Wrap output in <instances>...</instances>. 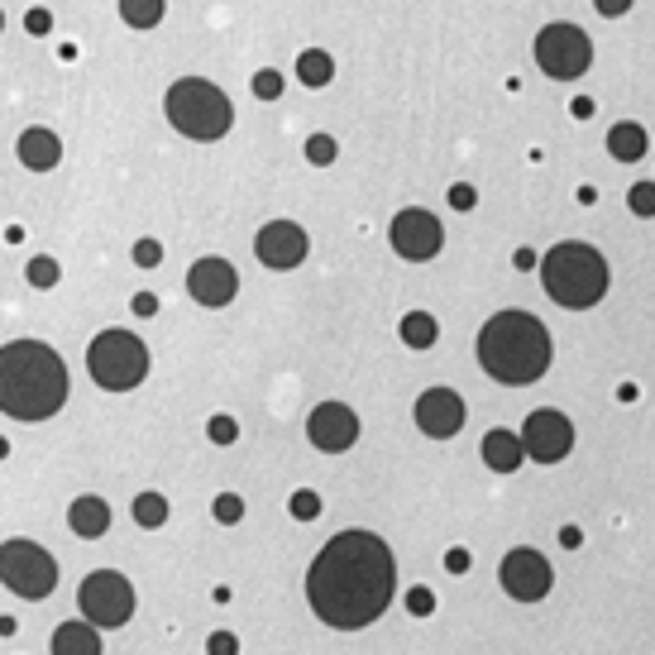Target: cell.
<instances>
[{
    "instance_id": "obj_23",
    "label": "cell",
    "mask_w": 655,
    "mask_h": 655,
    "mask_svg": "<svg viewBox=\"0 0 655 655\" xmlns=\"http://www.w3.org/2000/svg\"><path fill=\"white\" fill-rule=\"evenodd\" d=\"M297 77H302V87H330L335 58H330L326 48H306L302 58H297Z\"/></svg>"
},
{
    "instance_id": "obj_34",
    "label": "cell",
    "mask_w": 655,
    "mask_h": 655,
    "mask_svg": "<svg viewBox=\"0 0 655 655\" xmlns=\"http://www.w3.org/2000/svg\"><path fill=\"white\" fill-rule=\"evenodd\" d=\"M134 263H139V268H158V263H163V244H158V240H139V244H134Z\"/></svg>"
},
{
    "instance_id": "obj_36",
    "label": "cell",
    "mask_w": 655,
    "mask_h": 655,
    "mask_svg": "<svg viewBox=\"0 0 655 655\" xmlns=\"http://www.w3.org/2000/svg\"><path fill=\"white\" fill-rule=\"evenodd\" d=\"M206 655H240V641H235V632H211V641H206Z\"/></svg>"
},
{
    "instance_id": "obj_14",
    "label": "cell",
    "mask_w": 655,
    "mask_h": 655,
    "mask_svg": "<svg viewBox=\"0 0 655 655\" xmlns=\"http://www.w3.org/2000/svg\"><path fill=\"white\" fill-rule=\"evenodd\" d=\"M416 431L431 440H450L459 436V426H464V397L455 388H426V393L416 397Z\"/></svg>"
},
{
    "instance_id": "obj_13",
    "label": "cell",
    "mask_w": 655,
    "mask_h": 655,
    "mask_svg": "<svg viewBox=\"0 0 655 655\" xmlns=\"http://www.w3.org/2000/svg\"><path fill=\"white\" fill-rule=\"evenodd\" d=\"M306 440L321 450V455H345L354 440H359V416L345 402H321L316 412L306 416Z\"/></svg>"
},
{
    "instance_id": "obj_27",
    "label": "cell",
    "mask_w": 655,
    "mask_h": 655,
    "mask_svg": "<svg viewBox=\"0 0 655 655\" xmlns=\"http://www.w3.org/2000/svg\"><path fill=\"white\" fill-rule=\"evenodd\" d=\"M287 507H292V517H297V522H316V517H321V498H316L311 488H297Z\"/></svg>"
},
{
    "instance_id": "obj_37",
    "label": "cell",
    "mask_w": 655,
    "mask_h": 655,
    "mask_svg": "<svg viewBox=\"0 0 655 655\" xmlns=\"http://www.w3.org/2000/svg\"><path fill=\"white\" fill-rule=\"evenodd\" d=\"M632 5H636V0H593V10H598L603 20H622Z\"/></svg>"
},
{
    "instance_id": "obj_38",
    "label": "cell",
    "mask_w": 655,
    "mask_h": 655,
    "mask_svg": "<svg viewBox=\"0 0 655 655\" xmlns=\"http://www.w3.org/2000/svg\"><path fill=\"white\" fill-rule=\"evenodd\" d=\"M469 565H474V555H469L464 546H455L450 555H445V569H450V574H469Z\"/></svg>"
},
{
    "instance_id": "obj_16",
    "label": "cell",
    "mask_w": 655,
    "mask_h": 655,
    "mask_svg": "<svg viewBox=\"0 0 655 655\" xmlns=\"http://www.w3.org/2000/svg\"><path fill=\"white\" fill-rule=\"evenodd\" d=\"M187 292L201 306H230L235 292H240V273H235V263L225 259H197L187 268Z\"/></svg>"
},
{
    "instance_id": "obj_42",
    "label": "cell",
    "mask_w": 655,
    "mask_h": 655,
    "mask_svg": "<svg viewBox=\"0 0 655 655\" xmlns=\"http://www.w3.org/2000/svg\"><path fill=\"white\" fill-rule=\"evenodd\" d=\"M512 263H517V268H536V254H531V249H517V254H512Z\"/></svg>"
},
{
    "instance_id": "obj_18",
    "label": "cell",
    "mask_w": 655,
    "mask_h": 655,
    "mask_svg": "<svg viewBox=\"0 0 655 655\" xmlns=\"http://www.w3.org/2000/svg\"><path fill=\"white\" fill-rule=\"evenodd\" d=\"M522 459H526V450L512 431H488V436H483V464H488L493 474H517Z\"/></svg>"
},
{
    "instance_id": "obj_24",
    "label": "cell",
    "mask_w": 655,
    "mask_h": 655,
    "mask_svg": "<svg viewBox=\"0 0 655 655\" xmlns=\"http://www.w3.org/2000/svg\"><path fill=\"white\" fill-rule=\"evenodd\" d=\"M163 10H168V0H120V20L130 29H153L163 20Z\"/></svg>"
},
{
    "instance_id": "obj_11",
    "label": "cell",
    "mask_w": 655,
    "mask_h": 655,
    "mask_svg": "<svg viewBox=\"0 0 655 655\" xmlns=\"http://www.w3.org/2000/svg\"><path fill=\"white\" fill-rule=\"evenodd\" d=\"M498 584L507 589V598H517V603H541L555 584V569L541 550L531 546H517L503 555V565H498Z\"/></svg>"
},
{
    "instance_id": "obj_5",
    "label": "cell",
    "mask_w": 655,
    "mask_h": 655,
    "mask_svg": "<svg viewBox=\"0 0 655 655\" xmlns=\"http://www.w3.org/2000/svg\"><path fill=\"white\" fill-rule=\"evenodd\" d=\"M163 110H168V125H173L177 134L201 139V144L225 139L230 125H235L230 96H225L216 82H206V77H182V82H173L168 96H163Z\"/></svg>"
},
{
    "instance_id": "obj_10",
    "label": "cell",
    "mask_w": 655,
    "mask_h": 655,
    "mask_svg": "<svg viewBox=\"0 0 655 655\" xmlns=\"http://www.w3.org/2000/svg\"><path fill=\"white\" fill-rule=\"evenodd\" d=\"M388 240H393V249L407 263H426V259H436L440 249H445V225H440L436 211H426V206H407V211H397L393 216Z\"/></svg>"
},
{
    "instance_id": "obj_22",
    "label": "cell",
    "mask_w": 655,
    "mask_h": 655,
    "mask_svg": "<svg viewBox=\"0 0 655 655\" xmlns=\"http://www.w3.org/2000/svg\"><path fill=\"white\" fill-rule=\"evenodd\" d=\"M397 335H402V345L407 350H431L440 340V326H436V316L431 311H407L402 316V326H397Z\"/></svg>"
},
{
    "instance_id": "obj_31",
    "label": "cell",
    "mask_w": 655,
    "mask_h": 655,
    "mask_svg": "<svg viewBox=\"0 0 655 655\" xmlns=\"http://www.w3.org/2000/svg\"><path fill=\"white\" fill-rule=\"evenodd\" d=\"M627 206H632L636 216H655V182H636L632 192H627Z\"/></svg>"
},
{
    "instance_id": "obj_8",
    "label": "cell",
    "mask_w": 655,
    "mask_h": 655,
    "mask_svg": "<svg viewBox=\"0 0 655 655\" xmlns=\"http://www.w3.org/2000/svg\"><path fill=\"white\" fill-rule=\"evenodd\" d=\"M0 584L29 598V603H39L58 589V560L34 541H5L0 546Z\"/></svg>"
},
{
    "instance_id": "obj_29",
    "label": "cell",
    "mask_w": 655,
    "mask_h": 655,
    "mask_svg": "<svg viewBox=\"0 0 655 655\" xmlns=\"http://www.w3.org/2000/svg\"><path fill=\"white\" fill-rule=\"evenodd\" d=\"M24 273H29V283L44 287V292H48V287H58V259H34Z\"/></svg>"
},
{
    "instance_id": "obj_44",
    "label": "cell",
    "mask_w": 655,
    "mask_h": 655,
    "mask_svg": "<svg viewBox=\"0 0 655 655\" xmlns=\"http://www.w3.org/2000/svg\"><path fill=\"white\" fill-rule=\"evenodd\" d=\"M0 29H5V15H0Z\"/></svg>"
},
{
    "instance_id": "obj_40",
    "label": "cell",
    "mask_w": 655,
    "mask_h": 655,
    "mask_svg": "<svg viewBox=\"0 0 655 655\" xmlns=\"http://www.w3.org/2000/svg\"><path fill=\"white\" fill-rule=\"evenodd\" d=\"M560 546L579 550V546H584V531H579V526H560Z\"/></svg>"
},
{
    "instance_id": "obj_39",
    "label": "cell",
    "mask_w": 655,
    "mask_h": 655,
    "mask_svg": "<svg viewBox=\"0 0 655 655\" xmlns=\"http://www.w3.org/2000/svg\"><path fill=\"white\" fill-rule=\"evenodd\" d=\"M24 29H29V34H48V29H53V15H48V10H29V15H24Z\"/></svg>"
},
{
    "instance_id": "obj_32",
    "label": "cell",
    "mask_w": 655,
    "mask_h": 655,
    "mask_svg": "<svg viewBox=\"0 0 655 655\" xmlns=\"http://www.w3.org/2000/svg\"><path fill=\"white\" fill-rule=\"evenodd\" d=\"M240 517H244V498H240V493H220V498H216V522L235 526Z\"/></svg>"
},
{
    "instance_id": "obj_30",
    "label": "cell",
    "mask_w": 655,
    "mask_h": 655,
    "mask_svg": "<svg viewBox=\"0 0 655 655\" xmlns=\"http://www.w3.org/2000/svg\"><path fill=\"white\" fill-rule=\"evenodd\" d=\"M254 96H259V101H278V96H283V77H278L273 67L254 72Z\"/></svg>"
},
{
    "instance_id": "obj_26",
    "label": "cell",
    "mask_w": 655,
    "mask_h": 655,
    "mask_svg": "<svg viewBox=\"0 0 655 655\" xmlns=\"http://www.w3.org/2000/svg\"><path fill=\"white\" fill-rule=\"evenodd\" d=\"M335 153H340V144H335L330 134H311V139H306V163H316V168H330Z\"/></svg>"
},
{
    "instance_id": "obj_28",
    "label": "cell",
    "mask_w": 655,
    "mask_h": 655,
    "mask_svg": "<svg viewBox=\"0 0 655 655\" xmlns=\"http://www.w3.org/2000/svg\"><path fill=\"white\" fill-rule=\"evenodd\" d=\"M206 436L216 440V445H235V440H240V421H235V416H211V421H206Z\"/></svg>"
},
{
    "instance_id": "obj_33",
    "label": "cell",
    "mask_w": 655,
    "mask_h": 655,
    "mask_svg": "<svg viewBox=\"0 0 655 655\" xmlns=\"http://www.w3.org/2000/svg\"><path fill=\"white\" fill-rule=\"evenodd\" d=\"M407 612H412V617H431V612H436V593L416 584V589L407 593Z\"/></svg>"
},
{
    "instance_id": "obj_2",
    "label": "cell",
    "mask_w": 655,
    "mask_h": 655,
    "mask_svg": "<svg viewBox=\"0 0 655 655\" xmlns=\"http://www.w3.org/2000/svg\"><path fill=\"white\" fill-rule=\"evenodd\" d=\"M67 402V364L44 340H10L0 350V412L15 421H48Z\"/></svg>"
},
{
    "instance_id": "obj_35",
    "label": "cell",
    "mask_w": 655,
    "mask_h": 655,
    "mask_svg": "<svg viewBox=\"0 0 655 655\" xmlns=\"http://www.w3.org/2000/svg\"><path fill=\"white\" fill-rule=\"evenodd\" d=\"M450 206H455V211H474V206H479V192H474V187H469V182H455V187H450Z\"/></svg>"
},
{
    "instance_id": "obj_15",
    "label": "cell",
    "mask_w": 655,
    "mask_h": 655,
    "mask_svg": "<svg viewBox=\"0 0 655 655\" xmlns=\"http://www.w3.org/2000/svg\"><path fill=\"white\" fill-rule=\"evenodd\" d=\"M306 249H311V240H306V230L297 225V220H268L259 230V240H254V254H259L263 268H297V263L306 259Z\"/></svg>"
},
{
    "instance_id": "obj_4",
    "label": "cell",
    "mask_w": 655,
    "mask_h": 655,
    "mask_svg": "<svg viewBox=\"0 0 655 655\" xmlns=\"http://www.w3.org/2000/svg\"><path fill=\"white\" fill-rule=\"evenodd\" d=\"M608 259L593 249V244H555L546 259H541V287H546V297L555 306H565V311H589L608 297Z\"/></svg>"
},
{
    "instance_id": "obj_21",
    "label": "cell",
    "mask_w": 655,
    "mask_h": 655,
    "mask_svg": "<svg viewBox=\"0 0 655 655\" xmlns=\"http://www.w3.org/2000/svg\"><path fill=\"white\" fill-rule=\"evenodd\" d=\"M67 526L77 531V536H106L110 531V507L101 498H77V503L67 507Z\"/></svg>"
},
{
    "instance_id": "obj_20",
    "label": "cell",
    "mask_w": 655,
    "mask_h": 655,
    "mask_svg": "<svg viewBox=\"0 0 655 655\" xmlns=\"http://www.w3.org/2000/svg\"><path fill=\"white\" fill-rule=\"evenodd\" d=\"M53 655H101V627L91 622H63L53 632Z\"/></svg>"
},
{
    "instance_id": "obj_7",
    "label": "cell",
    "mask_w": 655,
    "mask_h": 655,
    "mask_svg": "<svg viewBox=\"0 0 655 655\" xmlns=\"http://www.w3.org/2000/svg\"><path fill=\"white\" fill-rule=\"evenodd\" d=\"M531 48H536V67L546 77H555V82H579L593 67V39L579 24H565V20L546 24Z\"/></svg>"
},
{
    "instance_id": "obj_41",
    "label": "cell",
    "mask_w": 655,
    "mask_h": 655,
    "mask_svg": "<svg viewBox=\"0 0 655 655\" xmlns=\"http://www.w3.org/2000/svg\"><path fill=\"white\" fill-rule=\"evenodd\" d=\"M153 311H158V297H153V292H139V297H134V316H153Z\"/></svg>"
},
{
    "instance_id": "obj_3",
    "label": "cell",
    "mask_w": 655,
    "mask_h": 655,
    "mask_svg": "<svg viewBox=\"0 0 655 655\" xmlns=\"http://www.w3.org/2000/svg\"><path fill=\"white\" fill-rule=\"evenodd\" d=\"M555 345L550 330L531 311H498L479 330V364L488 378H498L507 388H526L536 378H546Z\"/></svg>"
},
{
    "instance_id": "obj_25",
    "label": "cell",
    "mask_w": 655,
    "mask_h": 655,
    "mask_svg": "<svg viewBox=\"0 0 655 655\" xmlns=\"http://www.w3.org/2000/svg\"><path fill=\"white\" fill-rule=\"evenodd\" d=\"M134 522L144 526V531L163 526L168 522V498H163V493H139V498H134Z\"/></svg>"
},
{
    "instance_id": "obj_43",
    "label": "cell",
    "mask_w": 655,
    "mask_h": 655,
    "mask_svg": "<svg viewBox=\"0 0 655 655\" xmlns=\"http://www.w3.org/2000/svg\"><path fill=\"white\" fill-rule=\"evenodd\" d=\"M5 455H10V445H5V440H0V459H5Z\"/></svg>"
},
{
    "instance_id": "obj_17",
    "label": "cell",
    "mask_w": 655,
    "mask_h": 655,
    "mask_svg": "<svg viewBox=\"0 0 655 655\" xmlns=\"http://www.w3.org/2000/svg\"><path fill=\"white\" fill-rule=\"evenodd\" d=\"M20 163L34 173H53L63 163V139L53 130H24L20 134Z\"/></svg>"
},
{
    "instance_id": "obj_6",
    "label": "cell",
    "mask_w": 655,
    "mask_h": 655,
    "mask_svg": "<svg viewBox=\"0 0 655 655\" xmlns=\"http://www.w3.org/2000/svg\"><path fill=\"white\" fill-rule=\"evenodd\" d=\"M87 369L106 393H130L149 373V345L134 330H101L87 350Z\"/></svg>"
},
{
    "instance_id": "obj_19",
    "label": "cell",
    "mask_w": 655,
    "mask_h": 655,
    "mask_svg": "<svg viewBox=\"0 0 655 655\" xmlns=\"http://www.w3.org/2000/svg\"><path fill=\"white\" fill-rule=\"evenodd\" d=\"M646 149H651L646 125H636V120H617V125L608 130V153L617 158V163H641Z\"/></svg>"
},
{
    "instance_id": "obj_1",
    "label": "cell",
    "mask_w": 655,
    "mask_h": 655,
    "mask_svg": "<svg viewBox=\"0 0 655 655\" xmlns=\"http://www.w3.org/2000/svg\"><path fill=\"white\" fill-rule=\"evenodd\" d=\"M397 560L383 536L340 531L306 569V603L335 632H364L393 608Z\"/></svg>"
},
{
    "instance_id": "obj_12",
    "label": "cell",
    "mask_w": 655,
    "mask_h": 655,
    "mask_svg": "<svg viewBox=\"0 0 655 655\" xmlns=\"http://www.w3.org/2000/svg\"><path fill=\"white\" fill-rule=\"evenodd\" d=\"M522 450L536 464H560V459L574 450V421L565 412H555V407H541V412H531L522 421Z\"/></svg>"
},
{
    "instance_id": "obj_9",
    "label": "cell",
    "mask_w": 655,
    "mask_h": 655,
    "mask_svg": "<svg viewBox=\"0 0 655 655\" xmlns=\"http://www.w3.org/2000/svg\"><path fill=\"white\" fill-rule=\"evenodd\" d=\"M77 608H82L91 627H125L134 617V584L120 569H96V574L82 579Z\"/></svg>"
}]
</instances>
